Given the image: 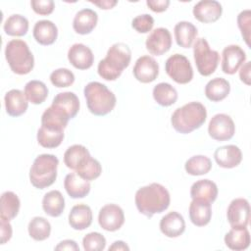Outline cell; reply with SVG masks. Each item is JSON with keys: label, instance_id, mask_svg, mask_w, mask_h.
<instances>
[{"label": "cell", "instance_id": "obj_1", "mask_svg": "<svg viewBox=\"0 0 251 251\" xmlns=\"http://www.w3.org/2000/svg\"><path fill=\"white\" fill-rule=\"evenodd\" d=\"M134 201L138 212L151 218L169 208L171 196L164 185L153 182L140 187L135 193Z\"/></svg>", "mask_w": 251, "mask_h": 251}, {"label": "cell", "instance_id": "obj_2", "mask_svg": "<svg viewBox=\"0 0 251 251\" xmlns=\"http://www.w3.org/2000/svg\"><path fill=\"white\" fill-rule=\"evenodd\" d=\"M131 51L129 47L123 43L113 44L107 51V55L98 63V75L105 80H116L123 71L129 66Z\"/></svg>", "mask_w": 251, "mask_h": 251}, {"label": "cell", "instance_id": "obj_3", "mask_svg": "<svg viewBox=\"0 0 251 251\" xmlns=\"http://www.w3.org/2000/svg\"><path fill=\"white\" fill-rule=\"evenodd\" d=\"M207 111L200 102H189L175 110L171 118V124L176 131L187 134L199 128L205 123Z\"/></svg>", "mask_w": 251, "mask_h": 251}, {"label": "cell", "instance_id": "obj_4", "mask_svg": "<svg viewBox=\"0 0 251 251\" xmlns=\"http://www.w3.org/2000/svg\"><path fill=\"white\" fill-rule=\"evenodd\" d=\"M83 94L89 112L95 116H105L113 111L117 98L103 83L91 81L84 86Z\"/></svg>", "mask_w": 251, "mask_h": 251}, {"label": "cell", "instance_id": "obj_5", "mask_svg": "<svg viewBox=\"0 0 251 251\" xmlns=\"http://www.w3.org/2000/svg\"><path fill=\"white\" fill-rule=\"evenodd\" d=\"M59 160L52 154L37 156L29 170V180L38 189H44L52 185L57 178Z\"/></svg>", "mask_w": 251, "mask_h": 251}, {"label": "cell", "instance_id": "obj_6", "mask_svg": "<svg viewBox=\"0 0 251 251\" xmlns=\"http://www.w3.org/2000/svg\"><path fill=\"white\" fill-rule=\"evenodd\" d=\"M5 58L11 71L17 75H27L34 67V57L26 42L22 39H13L7 43Z\"/></svg>", "mask_w": 251, "mask_h": 251}, {"label": "cell", "instance_id": "obj_7", "mask_svg": "<svg viewBox=\"0 0 251 251\" xmlns=\"http://www.w3.org/2000/svg\"><path fill=\"white\" fill-rule=\"evenodd\" d=\"M193 57L198 73L204 76L212 75L220 62L219 52L212 50L205 38H198L194 42Z\"/></svg>", "mask_w": 251, "mask_h": 251}, {"label": "cell", "instance_id": "obj_8", "mask_svg": "<svg viewBox=\"0 0 251 251\" xmlns=\"http://www.w3.org/2000/svg\"><path fill=\"white\" fill-rule=\"evenodd\" d=\"M167 75L176 83L186 84L193 78V69L189 60L181 54L170 56L165 64Z\"/></svg>", "mask_w": 251, "mask_h": 251}, {"label": "cell", "instance_id": "obj_9", "mask_svg": "<svg viewBox=\"0 0 251 251\" xmlns=\"http://www.w3.org/2000/svg\"><path fill=\"white\" fill-rule=\"evenodd\" d=\"M235 126L232 119L226 114L215 115L208 126L209 135L217 141H226L233 137Z\"/></svg>", "mask_w": 251, "mask_h": 251}, {"label": "cell", "instance_id": "obj_10", "mask_svg": "<svg viewBox=\"0 0 251 251\" xmlns=\"http://www.w3.org/2000/svg\"><path fill=\"white\" fill-rule=\"evenodd\" d=\"M98 223L100 226L107 231H116L120 229L125 223L123 209L116 204H107L103 206L98 214Z\"/></svg>", "mask_w": 251, "mask_h": 251}, {"label": "cell", "instance_id": "obj_11", "mask_svg": "<svg viewBox=\"0 0 251 251\" xmlns=\"http://www.w3.org/2000/svg\"><path fill=\"white\" fill-rule=\"evenodd\" d=\"M226 218L231 227H246L250 220V205L245 198L233 199L226 212Z\"/></svg>", "mask_w": 251, "mask_h": 251}, {"label": "cell", "instance_id": "obj_12", "mask_svg": "<svg viewBox=\"0 0 251 251\" xmlns=\"http://www.w3.org/2000/svg\"><path fill=\"white\" fill-rule=\"evenodd\" d=\"M145 46L147 51L154 56H161L167 53L172 47L171 32L165 27L155 28L146 38Z\"/></svg>", "mask_w": 251, "mask_h": 251}, {"label": "cell", "instance_id": "obj_13", "mask_svg": "<svg viewBox=\"0 0 251 251\" xmlns=\"http://www.w3.org/2000/svg\"><path fill=\"white\" fill-rule=\"evenodd\" d=\"M132 72L138 81L150 83L154 81L159 75V65L153 57L144 55L136 60Z\"/></svg>", "mask_w": 251, "mask_h": 251}, {"label": "cell", "instance_id": "obj_14", "mask_svg": "<svg viewBox=\"0 0 251 251\" xmlns=\"http://www.w3.org/2000/svg\"><path fill=\"white\" fill-rule=\"evenodd\" d=\"M222 71L226 75L235 74L246 60V53L239 45H228L223 50Z\"/></svg>", "mask_w": 251, "mask_h": 251}, {"label": "cell", "instance_id": "obj_15", "mask_svg": "<svg viewBox=\"0 0 251 251\" xmlns=\"http://www.w3.org/2000/svg\"><path fill=\"white\" fill-rule=\"evenodd\" d=\"M79 100L78 97L71 91L58 93L51 104L55 110L64 115L69 120L74 119L79 111Z\"/></svg>", "mask_w": 251, "mask_h": 251}, {"label": "cell", "instance_id": "obj_16", "mask_svg": "<svg viewBox=\"0 0 251 251\" xmlns=\"http://www.w3.org/2000/svg\"><path fill=\"white\" fill-rule=\"evenodd\" d=\"M194 18L204 24L217 22L223 13V8L220 2L216 0H202L196 3L193 7Z\"/></svg>", "mask_w": 251, "mask_h": 251}, {"label": "cell", "instance_id": "obj_17", "mask_svg": "<svg viewBox=\"0 0 251 251\" xmlns=\"http://www.w3.org/2000/svg\"><path fill=\"white\" fill-rule=\"evenodd\" d=\"M68 60L77 70H87L94 62V55L89 47L82 43H75L68 51Z\"/></svg>", "mask_w": 251, "mask_h": 251}, {"label": "cell", "instance_id": "obj_18", "mask_svg": "<svg viewBox=\"0 0 251 251\" xmlns=\"http://www.w3.org/2000/svg\"><path fill=\"white\" fill-rule=\"evenodd\" d=\"M214 158L220 167L232 169L241 163L242 153L238 146L229 144L217 148L214 153Z\"/></svg>", "mask_w": 251, "mask_h": 251}, {"label": "cell", "instance_id": "obj_19", "mask_svg": "<svg viewBox=\"0 0 251 251\" xmlns=\"http://www.w3.org/2000/svg\"><path fill=\"white\" fill-rule=\"evenodd\" d=\"M160 229L167 237L175 238L180 236L185 230V222L183 217L176 212H170L160 221Z\"/></svg>", "mask_w": 251, "mask_h": 251}, {"label": "cell", "instance_id": "obj_20", "mask_svg": "<svg viewBox=\"0 0 251 251\" xmlns=\"http://www.w3.org/2000/svg\"><path fill=\"white\" fill-rule=\"evenodd\" d=\"M6 112L11 117H20L28 107V101L25 93L19 89H11L4 97Z\"/></svg>", "mask_w": 251, "mask_h": 251}, {"label": "cell", "instance_id": "obj_21", "mask_svg": "<svg viewBox=\"0 0 251 251\" xmlns=\"http://www.w3.org/2000/svg\"><path fill=\"white\" fill-rule=\"evenodd\" d=\"M90 158V153L85 146L81 144H74L66 150L64 154V163L69 169L77 172Z\"/></svg>", "mask_w": 251, "mask_h": 251}, {"label": "cell", "instance_id": "obj_22", "mask_svg": "<svg viewBox=\"0 0 251 251\" xmlns=\"http://www.w3.org/2000/svg\"><path fill=\"white\" fill-rule=\"evenodd\" d=\"M32 34L37 43L47 46L56 41L58 36V28L53 22L41 20L35 23Z\"/></svg>", "mask_w": 251, "mask_h": 251}, {"label": "cell", "instance_id": "obj_23", "mask_svg": "<svg viewBox=\"0 0 251 251\" xmlns=\"http://www.w3.org/2000/svg\"><path fill=\"white\" fill-rule=\"evenodd\" d=\"M98 15L91 9H82L78 11L73 21L74 30L81 35L90 33L96 26Z\"/></svg>", "mask_w": 251, "mask_h": 251}, {"label": "cell", "instance_id": "obj_24", "mask_svg": "<svg viewBox=\"0 0 251 251\" xmlns=\"http://www.w3.org/2000/svg\"><path fill=\"white\" fill-rule=\"evenodd\" d=\"M211 218V203L204 200L192 199L189 205V219L191 223L196 226H204L210 223Z\"/></svg>", "mask_w": 251, "mask_h": 251}, {"label": "cell", "instance_id": "obj_25", "mask_svg": "<svg viewBox=\"0 0 251 251\" xmlns=\"http://www.w3.org/2000/svg\"><path fill=\"white\" fill-rule=\"evenodd\" d=\"M64 187L70 197L83 198L90 192V182L80 177L76 173L68 174L64 180Z\"/></svg>", "mask_w": 251, "mask_h": 251}, {"label": "cell", "instance_id": "obj_26", "mask_svg": "<svg viewBox=\"0 0 251 251\" xmlns=\"http://www.w3.org/2000/svg\"><path fill=\"white\" fill-rule=\"evenodd\" d=\"M69 224L75 230H83L92 224V211L88 205H75L69 214Z\"/></svg>", "mask_w": 251, "mask_h": 251}, {"label": "cell", "instance_id": "obj_27", "mask_svg": "<svg viewBox=\"0 0 251 251\" xmlns=\"http://www.w3.org/2000/svg\"><path fill=\"white\" fill-rule=\"evenodd\" d=\"M190 196L192 199L204 200L212 204L218 197V186L207 178L197 180L190 188Z\"/></svg>", "mask_w": 251, "mask_h": 251}, {"label": "cell", "instance_id": "obj_28", "mask_svg": "<svg viewBox=\"0 0 251 251\" xmlns=\"http://www.w3.org/2000/svg\"><path fill=\"white\" fill-rule=\"evenodd\" d=\"M175 38L176 44L182 48H190L194 44L198 31L196 26L189 22H179L175 25Z\"/></svg>", "mask_w": 251, "mask_h": 251}, {"label": "cell", "instance_id": "obj_29", "mask_svg": "<svg viewBox=\"0 0 251 251\" xmlns=\"http://www.w3.org/2000/svg\"><path fill=\"white\" fill-rule=\"evenodd\" d=\"M226 247L234 251L245 250L250 245V233L246 227H231L225 235Z\"/></svg>", "mask_w": 251, "mask_h": 251}, {"label": "cell", "instance_id": "obj_30", "mask_svg": "<svg viewBox=\"0 0 251 251\" xmlns=\"http://www.w3.org/2000/svg\"><path fill=\"white\" fill-rule=\"evenodd\" d=\"M42 209L50 217L61 216L65 210V198L62 193L59 190L47 192L42 199Z\"/></svg>", "mask_w": 251, "mask_h": 251}, {"label": "cell", "instance_id": "obj_31", "mask_svg": "<svg viewBox=\"0 0 251 251\" xmlns=\"http://www.w3.org/2000/svg\"><path fill=\"white\" fill-rule=\"evenodd\" d=\"M230 91L229 82L223 77H215L205 86L206 97L213 102H220L227 97Z\"/></svg>", "mask_w": 251, "mask_h": 251}, {"label": "cell", "instance_id": "obj_32", "mask_svg": "<svg viewBox=\"0 0 251 251\" xmlns=\"http://www.w3.org/2000/svg\"><path fill=\"white\" fill-rule=\"evenodd\" d=\"M21 207V201L13 191H5L1 195L0 218L11 221L17 217Z\"/></svg>", "mask_w": 251, "mask_h": 251}, {"label": "cell", "instance_id": "obj_33", "mask_svg": "<svg viewBox=\"0 0 251 251\" xmlns=\"http://www.w3.org/2000/svg\"><path fill=\"white\" fill-rule=\"evenodd\" d=\"M154 100L163 107H169L177 100V91L168 82H160L153 88Z\"/></svg>", "mask_w": 251, "mask_h": 251}, {"label": "cell", "instance_id": "obj_34", "mask_svg": "<svg viewBox=\"0 0 251 251\" xmlns=\"http://www.w3.org/2000/svg\"><path fill=\"white\" fill-rule=\"evenodd\" d=\"M24 93L28 102L38 105L46 100L48 96V88L44 82L34 79L25 84Z\"/></svg>", "mask_w": 251, "mask_h": 251}, {"label": "cell", "instance_id": "obj_35", "mask_svg": "<svg viewBox=\"0 0 251 251\" xmlns=\"http://www.w3.org/2000/svg\"><path fill=\"white\" fill-rule=\"evenodd\" d=\"M3 28L5 33L8 35L24 36L28 30V21L22 15L14 14L5 21Z\"/></svg>", "mask_w": 251, "mask_h": 251}, {"label": "cell", "instance_id": "obj_36", "mask_svg": "<svg viewBox=\"0 0 251 251\" xmlns=\"http://www.w3.org/2000/svg\"><path fill=\"white\" fill-rule=\"evenodd\" d=\"M29 236L36 241H43L50 236L51 225L43 217H34L27 226Z\"/></svg>", "mask_w": 251, "mask_h": 251}, {"label": "cell", "instance_id": "obj_37", "mask_svg": "<svg viewBox=\"0 0 251 251\" xmlns=\"http://www.w3.org/2000/svg\"><path fill=\"white\" fill-rule=\"evenodd\" d=\"M64 139V130L40 126L37 131V141L44 148H56Z\"/></svg>", "mask_w": 251, "mask_h": 251}, {"label": "cell", "instance_id": "obj_38", "mask_svg": "<svg viewBox=\"0 0 251 251\" xmlns=\"http://www.w3.org/2000/svg\"><path fill=\"white\" fill-rule=\"evenodd\" d=\"M69 121L70 120L68 118H66L51 106L47 108L41 116L42 126L57 130H64L68 126Z\"/></svg>", "mask_w": 251, "mask_h": 251}, {"label": "cell", "instance_id": "obj_39", "mask_svg": "<svg viewBox=\"0 0 251 251\" xmlns=\"http://www.w3.org/2000/svg\"><path fill=\"white\" fill-rule=\"evenodd\" d=\"M184 169L188 175L202 176L210 172L212 169V162L207 156L195 155L185 162Z\"/></svg>", "mask_w": 251, "mask_h": 251}, {"label": "cell", "instance_id": "obj_40", "mask_svg": "<svg viewBox=\"0 0 251 251\" xmlns=\"http://www.w3.org/2000/svg\"><path fill=\"white\" fill-rule=\"evenodd\" d=\"M50 81L56 87H68L74 83L75 75L69 69L60 68L51 73Z\"/></svg>", "mask_w": 251, "mask_h": 251}, {"label": "cell", "instance_id": "obj_41", "mask_svg": "<svg viewBox=\"0 0 251 251\" xmlns=\"http://www.w3.org/2000/svg\"><path fill=\"white\" fill-rule=\"evenodd\" d=\"M75 173L83 179L90 181L100 176L102 173V167H101V164L96 159L91 157L89 161Z\"/></svg>", "mask_w": 251, "mask_h": 251}, {"label": "cell", "instance_id": "obj_42", "mask_svg": "<svg viewBox=\"0 0 251 251\" xmlns=\"http://www.w3.org/2000/svg\"><path fill=\"white\" fill-rule=\"evenodd\" d=\"M85 251H102L106 247V238L99 232H89L82 238Z\"/></svg>", "mask_w": 251, "mask_h": 251}, {"label": "cell", "instance_id": "obj_43", "mask_svg": "<svg viewBox=\"0 0 251 251\" xmlns=\"http://www.w3.org/2000/svg\"><path fill=\"white\" fill-rule=\"evenodd\" d=\"M237 25L241 31V35L246 42L247 46H250V30H251V11L243 10L237 16Z\"/></svg>", "mask_w": 251, "mask_h": 251}, {"label": "cell", "instance_id": "obj_44", "mask_svg": "<svg viewBox=\"0 0 251 251\" xmlns=\"http://www.w3.org/2000/svg\"><path fill=\"white\" fill-rule=\"evenodd\" d=\"M154 25V19L149 14H142L136 16L132 22L131 26L139 33H147L151 31Z\"/></svg>", "mask_w": 251, "mask_h": 251}, {"label": "cell", "instance_id": "obj_45", "mask_svg": "<svg viewBox=\"0 0 251 251\" xmlns=\"http://www.w3.org/2000/svg\"><path fill=\"white\" fill-rule=\"evenodd\" d=\"M30 6L36 14L47 16L54 11L55 3L53 0H31Z\"/></svg>", "mask_w": 251, "mask_h": 251}, {"label": "cell", "instance_id": "obj_46", "mask_svg": "<svg viewBox=\"0 0 251 251\" xmlns=\"http://www.w3.org/2000/svg\"><path fill=\"white\" fill-rule=\"evenodd\" d=\"M0 232H1V244H5L8 242L13 234L12 226L10 224V221L5 220L3 218H0Z\"/></svg>", "mask_w": 251, "mask_h": 251}, {"label": "cell", "instance_id": "obj_47", "mask_svg": "<svg viewBox=\"0 0 251 251\" xmlns=\"http://www.w3.org/2000/svg\"><path fill=\"white\" fill-rule=\"evenodd\" d=\"M146 4L153 12L162 13L168 9L170 5V1L169 0H147Z\"/></svg>", "mask_w": 251, "mask_h": 251}, {"label": "cell", "instance_id": "obj_48", "mask_svg": "<svg viewBox=\"0 0 251 251\" xmlns=\"http://www.w3.org/2000/svg\"><path fill=\"white\" fill-rule=\"evenodd\" d=\"M250 69H251V62H246L245 64L241 65L239 71V77L240 80L245 83L246 85H250Z\"/></svg>", "mask_w": 251, "mask_h": 251}, {"label": "cell", "instance_id": "obj_49", "mask_svg": "<svg viewBox=\"0 0 251 251\" xmlns=\"http://www.w3.org/2000/svg\"><path fill=\"white\" fill-rule=\"evenodd\" d=\"M55 250H74V251H78L79 247L76 244L75 240L72 239H65L61 241L56 247Z\"/></svg>", "mask_w": 251, "mask_h": 251}, {"label": "cell", "instance_id": "obj_50", "mask_svg": "<svg viewBox=\"0 0 251 251\" xmlns=\"http://www.w3.org/2000/svg\"><path fill=\"white\" fill-rule=\"evenodd\" d=\"M90 3L98 6L100 9L108 10L112 9L114 6L118 4V1L116 0H100V1H90Z\"/></svg>", "mask_w": 251, "mask_h": 251}, {"label": "cell", "instance_id": "obj_51", "mask_svg": "<svg viewBox=\"0 0 251 251\" xmlns=\"http://www.w3.org/2000/svg\"><path fill=\"white\" fill-rule=\"evenodd\" d=\"M112 250H129V247L126 244V242L122 240H118V241H115L109 247V251H112Z\"/></svg>", "mask_w": 251, "mask_h": 251}]
</instances>
